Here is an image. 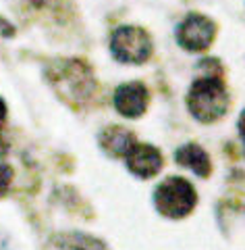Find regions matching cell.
<instances>
[{
	"label": "cell",
	"mask_w": 245,
	"mask_h": 250,
	"mask_svg": "<svg viewBox=\"0 0 245 250\" xmlns=\"http://www.w3.org/2000/svg\"><path fill=\"white\" fill-rule=\"evenodd\" d=\"M11 182H13V169L9 165H4V163H0V196L9 190Z\"/></svg>",
	"instance_id": "obj_10"
},
{
	"label": "cell",
	"mask_w": 245,
	"mask_h": 250,
	"mask_svg": "<svg viewBox=\"0 0 245 250\" xmlns=\"http://www.w3.org/2000/svg\"><path fill=\"white\" fill-rule=\"evenodd\" d=\"M4 117H6V104H4V100L0 98V125L4 123Z\"/></svg>",
	"instance_id": "obj_11"
},
{
	"label": "cell",
	"mask_w": 245,
	"mask_h": 250,
	"mask_svg": "<svg viewBox=\"0 0 245 250\" xmlns=\"http://www.w3.org/2000/svg\"><path fill=\"white\" fill-rule=\"evenodd\" d=\"M177 163L183 165L187 169H191L195 175L200 177H208L212 171V163L210 156L206 154L204 148H200L197 144H185L177 150Z\"/></svg>",
	"instance_id": "obj_7"
},
{
	"label": "cell",
	"mask_w": 245,
	"mask_h": 250,
	"mask_svg": "<svg viewBox=\"0 0 245 250\" xmlns=\"http://www.w3.org/2000/svg\"><path fill=\"white\" fill-rule=\"evenodd\" d=\"M114 106L123 117H129V119L141 117L146 111V106H148L146 85L139 83V82L118 85L116 92H114Z\"/></svg>",
	"instance_id": "obj_6"
},
{
	"label": "cell",
	"mask_w": 245,
	"mask_h": 250,
	"mask_svg": "<svg viewBox=\"0 0 245 250\" xmlns=\"http://www.w3.org/2000/svg\"><path fill=\"white\" fill-rule=\"evenodd\" d=\"M239 131H241V138L245 140V111H243L241 117H239Z\"/></svg>",
	"instance_id": "obj_12"
},
{
	"label": "cell",
	"mask_w": 245,
	"mask_h": 250,
	"mask_svg": "<svg viewBox=\"0 0 245 250\" xmlns=\"http://www.w3.org/2000/svg\"><path fill=\"white\" fill-rule=\"evenodd\" d=\"M228 103L231 100H228L225 83L214 75L197 80L191 85L189 96H187L189 111H191V115L197 121H204V123H212L220 119L226 113Z\"/></svg>",
	"instance_id": "obj_1"
},
{
	"label": "cell",
	"mask_w": 245,
	"mask_h": 250,
	"mask_svg": "<svg viewBox=\"0 0 245 250\" xmlns=\"http://www.w3.org/2000/svg\"><path fill=\"white\" fill-rule=\"evenodd\" d=\"M65 250H106V246L100 240L92 238V236H83V233H71L65 236Z\"/></svg>",
	"instance_id": "obj_9"
},
{
	"label": "cell",
	"mask_w": 245,
	"mask_h": 250,
	"mask_svg": "<svg viewBox=\"0 0 245 250\" xmlns=\"http://www.w3.org/2000/svg\"><path fill=\"white\" fill-rule=\"evenodd\" d=\"M216 27L208 17L204 15H189V17L179 25L177 40L187 50H206L214 40Z\"/></svg>",
	"instance_id": "obj_4"
},
{
	"label": "cell",
	"mask_w": 245,
	"mask_h": 250,
	"mask_svg": "<svg viewBox=\"0 0 245 250\" xmlns=\"http://www.w3.org/2000/svg\"><path fill=\"white\" fill-rule=\"evenodd\" d=\"M135 144V138L129 129L121 127V125H114V127H108L104 134H102V148L113 154V156H125L131 146Z\"/></svg>",
	"instance_id": "obj_8"
},
{
	"label": "cell",
	"mask_w": 245,
	"mask_h": 250,
	"mask_svg": "<svg viewBox=\"0 0 245 250\" xmlns=\"http://www.w3.org/2000/svg\"><path fill=\"white\" fill-rule=\"evenodd\" d=\"M34 2H38V4H42V2H44V0H34Z\"/></svg>",
	"instance_id": "obj_13"
},
{
	"label": "cell",
	"mask_w": 245,
	"mask_h": 250,
	"mask_svg": "<svg viewBox=\"0 0 245 250\" xmlns=\"http://www.w3.org/2000/svg\"><path fill=\"white\" fill-rule=\"evenodd\" d=\"M154 202H156V208L164 217L181 219L193 210L197 202V194L187 179L169 177L158 186V190L154 194Z\"/></svg>",
	"instance_id": "obj_2"
},
{
	"label": "cell",
	"mask_w": 245,
	"mask_h": 250,
	"mask_svg": "<svg viewBox=\"0 0 245 250\" xmlns=\"http://www.w3.org/2000/svg\"><path fill=\"white\" fill-rule=\"evenodd\" d=\"M127 159V167L131 173H135L141 179L154 177L158 171L162 169V154L158 148L150 146V144H133L131 150L125 154Z\"/></svg>",
	"instance_id": "obj_5"
},
{
	"label": "cell",
	"mask_w": 245,
	"mask_h": 250,
	"mask_svg": "<svg viewBox=\"0 0 245 250\" xmlns=\"http://www.w3.org/2000/svg\"><path fill=\"white\" fill-rule=\"evenodd\" d=\"M110 48L113 54L121 61V62H144L150 59L152 54V40H150L148 31H144L141 27H118L113 34V40H110Z\"/></svg>",
	"instance_id": "obj_3"
}]
</instances>
